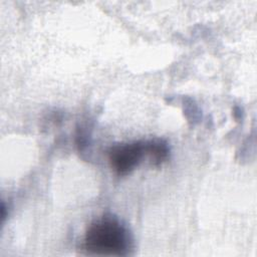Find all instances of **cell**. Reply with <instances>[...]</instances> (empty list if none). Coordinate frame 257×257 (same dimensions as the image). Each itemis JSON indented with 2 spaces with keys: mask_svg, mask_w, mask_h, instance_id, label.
Masks as SVG:
<instances>
[{
  "mask_svg": "<svg viewBox=\"0 0 257 257\" xmlns=\"http://www.w3.org/2000/svg\"><path fill=\"white\" fill-rule=\"evenodd\" d=\"M132 238L127 228L112 215H103L88 226L82 248L96 255H126Z\"/></svg>",
  "mask_w": 257,
  "mask_h": 257,
  "instance_id": "6da1fadb",
  "label": "cell"
},
{
  "mask_svg": "<svg viewBox=\"0 0 257 257\" xmlns=\"http://www.w3.org/2000/svg\"><path fill=\"white\" fill-rule=\"evenodd\" d=\"M145 155V143L143 142L118 144L109 149L108 162L117 175L124 176L140 164Z\"/></svg>",
  "mask_w": 257,
  "mask_h": 257,
  "instance_id": "7a4b0ae2",
  "label": "cell"
},
{
  "mask_svg": "<svg viewBox=\"0 0 257 257\" xmlns=\"http://www.w3.org/2000/svg\"><path fill=\"white\" fill-rule=\"evenodd\" d=\"M145 153L150 157L155 166L163 164L169 157L168 144L163 140H151L145 142Z\"/></svg>",
  "mask_w": 257,
  "mask_h": 257,
  "instance_id": "3957f363",
  "label": "cell"
}]
</instances>
